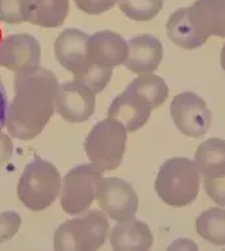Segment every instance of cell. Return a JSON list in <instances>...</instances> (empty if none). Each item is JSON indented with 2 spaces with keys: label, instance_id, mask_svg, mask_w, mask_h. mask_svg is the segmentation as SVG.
<instances>
[{
  "label": "cell",
  "instance_id": "obj_1",
  "mask_svg": "<svg viewBox=\"0 0 225 251\" xmlns=\"http://www.w3.org/2000/svg\"><path fill=\"white\" fill-rule=\"evenodd\" d=\"M58 80L52 71L38 67L17 74L14 79V100L7 109L6 128L12 137L33 140L56 111Z\"/></svg>",
  "mask_w": 225,
  "mask_h": 251
},
{
  "label": "cell",
  "instance_id": "obj_2",
  "mask_svg": "<svg viewBox=\"0 0 225 251\" xmlns=\"http://www.w3.org/2000/svg\"><path fill=\"white\" fill-rule=\"evenodd\" d=\"M201 186V174L189 158L167 159L155 179L156 194L173 208L189 206L196 201Z\"/></svg>",
  "mask_w": 225,
  "mask_h": 251
},
{
  "label": "cell",
  "instance_id": "obj_3",
  "mask_svg": "<svg viewBox=\"0 0 225 251\" xmlns=\"http://www.w3.org/2000/svg\"><path fill=\"white\" fill-rule=\"evenodd\" d=\"M61 181V174L52 162L34 158L26 164L18 181V199L30 210L47 209L60 196Z\"/></svg>",
  "mask_w": 225,
  "mask_h": 251
},
{
  "label": "cell",
  "instance_id": "obj_4",
  "mask_svg": "<svg viewBox=\"0 0 225 251\" xmlns=\"http://www.w3.org/2000/svg\"><path fill=\"white\" fill-rule=\"evenodd\" d=\"M110 224L102 210H90L86 215L64 222L54 232V250H98L109 236Z\"/></svg>",
  "mask_w": 225,
  "mask_h": 251
},
{
  "label": "cell",
  "instance_id": "obj_5",
  "mask_svg": "<svg viewBox=\"0 0 225 251\" xmlns=\"http://www.w3.org/2000/svg\"><path fill=\"white\" fill-rule=\"evenodd\" d=\"M127 130L113 118H106L93 126L84 140L88 160L102 171H113L121 164L126 150Z\"/></svg>",
  "mask_w": 225,
  "mask_h": 251
},
{
  "label": "cell",
  "instance_id": "obj_6",
  "mask_svg": "<svg viewBox=\"0 0 225 251\" xmlns=\"http://www.w3.org/2000/svg\"><path fill=\"white\" fill-rule=\"evenodd\" d=\"M102 170L95 164H79L70 170L61 181L60 204L65 213L77 216L90 209L95 201L97 183L103 176Z\"/></svg>",
  "mask_w": 225,
  "mask_h": 251
},
{
  "label": "cell",
  "instance_id": "obj_7",
  "mask_svg": "<svg viewBox=\"0 0 225 251\" xmlns=\"http://www.w3.org/2000/svg\"><path fill=\"white\" fill-rule=\"evenodd\" d=\"M95 200L104 215L116 222L134 219L139 209L137 193L121 178L102 176L97 183Z\"/></svg>",
  "mask_w": 225,
  "mask_h": 251
},
{
  "label": "cell",
  "instance_id": "obj_8",
  "mask_svg": "<svg viewBox=\"0 0 225 251\" xmlns=\"http://www.w3.org/2000/svg\"><path fill=\"white\" fill-rule=\"evenodd\" d=\"M170 114L179 132L191 139L202 137L212 125V111L206 102L191 91L175 95Z\"/></svg>",
  "mask_w": 225,
  "mask_h": 251
},
{
  "label": "cell",
  "instance_id": "obj_9",
  "mask_svg": "<svg viewBox=\"0 0 225 251\" xmlns=\"http://www.w3.org/2000/svg\"><path fill=\"white\" fill-rule=\"evenodd\" d=\"M97 94L80 80L64 82L58 87L56 111L67 123H84L91 117L97 105Z\"/></svg>",
  "mask_w": 225,
  "mask_h": 251
},
{
  "label": "cell",
  "instance_id": "obj_10",
  "mask_svg": "<svg viewBox=\"0 0 225 251\" xmlns=\"http://www.w3.org/2000/svg\"><path fill=\"white\" fill-rule=\"evenodd\" d=\"M40 64L41 45L31 34H11L0 42V67L22 74L38 68Z\"/></svg>",
  "mask_w": 225,
  "mask_h": 251
},
{
  "label": "cell",
  "instance_id": "obj_11",
  "mask_svg": "<svg viewBox=\"0 0 225 251\" xmlns=\"http://www.w3.org/2000/svg\"><path fill=\"white\" fill-rule=\"evenodd\" d=\"M90 35L79 29H67L61 31L54 41V56L64 70L80 79L90 70L87 56V44Z\"/></svg>",
  "mask_w": 225,
  "mask_h": 251
},
{
  "label": "cell",
  "instance_id": "obj_12",
  "mask_svg": "<svg viewBox=\"0 0 225 251\" xmlns=\"http://www.w3.org/2000/svg\"><path fill=\"white\" fill-rule=\"evenodd\" d=\"M153 106L143 95L126 87L110 103L109 118L116 120L127 132H137L150 120Z\"/></svg>",
  "mask_w": 225,
  "mask_h": 251
},
{
  "label": "cell",
  "instance_id": "obj_13",
  "mask_svg": "<svg viewBox=\"0 0 225 251\" xmlns=\"http://www.w3.org/2000/svg\"><path fill=\"white\" fill-rule=\"evenodd\" d=\"M127 41L124 37L111 30H102L94 33L88 38L87 56L90 64L104 70H114L125 64L127 59Z\"/></svg>",
  "mask_w": 225,
  "mask_h": 251
},
{
  "label": "cell",
  "instance_id": "obj_14",
  "mask_svg": "<svg viewBox=\"0 0 225 251\" xmlns=\"http://www.w3.org/2000/svg\"><path fill=\"white\" fill-rule=\"evenodd\" d=\"M127 59L125 67L137 75L153 74L163 60V44L150 34L132 37L127 41Z\"/></svg>",
  "mask_w": 225,
  "mask_h": 251
},
{
  "label": "cell",
  "instance_id": "obj_15",
  "mask_svg": "<svg viewBox=\"0 0 225 251\" xmlns=\"http://www.w3.org/2000/svg\"><path fill=\"white\" fill-rule=\"evenodd\" d=\"M187 8L193 27L203 40L225 38V0H196Z\"/></svg>",
  "mask_w": 225,
  "mask_h": 251
},
{
  "label": "cell",
  "instance_id": "obj_16",
  "mask_svg": "<svg viewBox=\"0 0 225 251\" xmlns=\"http://www.w3.org/2000/svg\"><path fill=\"white\" fill-rule=\"evenodd\" d=\"M110 245L117 251L150 250L153 245V235L148 224L134 219L117 222L110 232Z\"/></svg>",
  "mask_w": 225,
  "mask_h": 251
},
{
  "label": "cell",
  "instance_id": "obj_17",
  "mask_svg": "<svg viewBox=\"0 0 225 251\" xmlns=\"http://www.w3.org/2000/svg\"><path fill=\"white\" fill-rule=\"evenodd\" d=\"M194 163L203 178L225 176V140L212 137L202 141L197 148Z\"/></svg>",
  "mask_w": 225,
  "mask_h": 251
},
{
  "label": "cell",
  "instance_id": "obj_18",
  "mask_svg": "<svg viewBox=\"0 0 225 251\" xmlns=\"http://www.w3.org/2000/svg\"><path fill=\"white\" fill-rule=\"evenodd\" d=\"M70 14V0H30L27 22L54 29L64 24Z\"/></svg>",
  "mask_w": 225,
  "mask_h": 251
},
{
  "label": "cell",
  "instance_id": "obj_19",
  "mask_svg": "<svg viewBox=\"0 0 225 251\" xmlns=\"http://www.w3.org/2000/svg\"><path fill=\"white\" fill-rule=\"evenodd\" d=\"M189 8H178L170 15L166 25L168 38L176 45L183 49H197L202 47L206 40H203L193 27L189 15Z\"/></svg>",
  "mask_w": 225,
  "mask_h": 251
},
{
  "label": "cell",
  "instance_id": "obj_20",
  "mask_svg": "<svg viewBox=\"0 0 225 251\" xmlns=\"http://www.w3.org/2000/svg\"><path fill=\"white\" fill-rule=\"evenodd\" d=\"M197 234L216 246H225V209L214 206L202 212L196 220Z\"/></svg>",
  "mask_w": 225,
  "mask_h": 251
},
{
  "label": "cell",
  "instance_id": "obj_21",
  "mask_svg": "<svg viewBox=\"0 0 225 251\" xmlns=\"http://www.w3.org/2000/svg\"><path fill=\"white\" fill-rule=\"evenodd\" d=\"M127 87L147 98L152 103L153 109L163 105L168 97V86L166 80L153 74L139 75V77L127 84Z\"/></svg>",
  "mask_w": 225,
  "mask_h": 251
},
{
  "label": "cell",
  "instance_id": "obj_22",
  "mask_svg": "<svg viewBox=\"0 0 225 251\" xmlns=\"http://www.w3.org/2000/svg\"><path fill=\"white\" fill-rule=\"evenodd\" d=\"M164 0H118V6L134 22H148L162 11Z\"/></svg>",
  "mask_w": 225,
  "mask_h": 251
},
{
  "label": "cell",
  "instance_id": "obj_23",
  "mask_svg": "<svg viewBox=\"0 0 225 251\" xmlns=\"http://www.w3.org/2000/svg\"><path fill=\"white\" fill-rule=\"evenodd\" d=\"M30 0H0V21L8 25L27 22Z\"/></svg>",
  "mask_w": 225,
  "mask_h": 251
},
{
  "label": "cell",
  "instance_id": "obj_24",
  "mask_svg": "<svg viewBox=\"0 0 225 251\" xmlns=\"http://www.w3.org/2000/svg\"><path fill=\"white\" fill-rule=\"evenodd\" d=\"M22 226V217L15 210L0 212V243L12 239Z\"/></svg>",
  "mask_w": 225,
  "mask_h": 251
},
{
  "label": "cell",
  "instance_id": "obj_25",
  "mask_svg": "<svg viewBox=\"0 0 225 251\" xmlns=\"http://www.w3.org/2000/svg\"><path fill=\"white\" fill-rule=\"evenodd\" d=\"M118 0H75L76 7L87 15H100L116 6Z\"/></svg>",
  "mask_w": 225,
  "mask_h": 251
},
{
  "label": "cell",
  "instance_id": "obj_26",
  "mask_svg": "<svg viewBox=\"0 0 225 251\" xmlns=\"http://www.w3.org/2000/svg\"><path fill=\"white\" fill-rule=\"evenodd\" d=\"M203 187L216 204L219 206H225V176L203 178Z\"/></svg>",
  "mask_w": 225,
  "mask_h": 251
},
{
  "label": "cell",
  "instance_id": "obj_27",
  "mask_svg": "<svg viewBox=\"0 0 225 251\" xmlns=\"http://www.w3.org/2000/svg\"><path fill=\"white\" fill-rule=\"evenodd\" d=\"M12 150H14V146H12L11 139L3 132H0V164L7 163L11 159Z\"/></svg>",
  "mask_w": 225,
  "mask_h": 251
},
{
  "label": "cell",
  "instance_id": "obj_28",
  "mask_svg": "<svg viewBox=\"0 0 225 251\" xmlns=\"http://www.w3.org/2000/svg\"><path fill=\"white\" fill-rule=\"evenodd\" d=\"M168 250H198V246L186 238H180V239L174 240L173 243L168 246Z\"/></svg>",
  "mask_w": 225,
  "mask_h": 251
},
{
  "label": "cell",
  "instance_id": "obj_29",
  "mask_svg": "<svg viewBox=\"0 0 225 251\" xmlns=\"http://www.w3.org/2000/svg\"><path fill=\"white\" fill-rule=\"evenodd\" d=\"M7 95L6 90L3 87V84L0 82V129L6 125V117H7Z\"/></svg>",
  "mask_w": 225,
  "mask_h": 251
},
{
  "label": "cell",
  "instance_id": "obj_30",
  "mask_svg": "<svg viewBox=\"0 0 225 251\" xmlns=\"http://www.w3.org/2000/svg\"><path fill=\"white\" fill-rule=\"evenodd\" d=\"M220 63H221V67H223V70L225 71V44L223 49H221V54H220Z\"/></svg>",
  "mask_w": 225,
  "mask_h": 251
},
{
  "label": "cell",
  "instance_id": "obj_31",
  "mask_svg": "<svg viewBox=\"0 0 225 251\" xmlns=\"http://www.w3.org/2000/svg\"><path fill=\"white\" fill-rule=\"evenodd\" d=\"M1 40H3V35H1V29H0V42H1Z\"/></svg>",
  "mask_w": 225,
  "mask_h": 251
}]
</instances>
